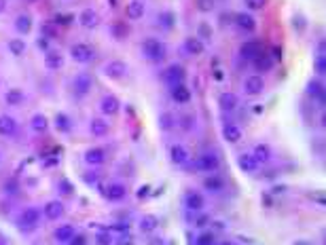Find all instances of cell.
<instances>
[{
	"mask_svg": "<svg viewBox=\"0 0 326 245\" xmlns=\"http://www.w3.org/2000/svg\"><path fill=\"white\" fill-rule=\"evenodd\" d=\"M149 190H151V186H142V188H140V190H138V197H140V199L149 197Z\"/></svg>",
	"mask_w": 326,
	"mask_h": 245,
	"instance_id": "cell-51",
	"label": "cell"
},
{
	"mask_svg": "<svg viewBox=\"0 0 326 245\" xmlns=\"http://www.w3.org/2000/svg\"><path fill=\"white\" fill-rule=\"evenodd\" d=\"M102 72H104V76H106V79H110V81H121V79H125V76H127L130 68H127V63L121 61V60H110V61L104 63Z\"/></svg>",
	"mask_w": 326,
	"mask_h": 245,
	"instance_id": "cell-4",
	"label": "cell"
},
{
	"mask_svg": "<svg viewBox=\"0 0 326 245\" xmlns=\"http://www.w3.org/2000/svg\"><path fill=\"white\" fill-rule=\"evenodd\" d=\"M104 197L108 199V201H112V203L123 201V199L127 197V186L121 184V182H110L106 186V190H104Z\"/></svg>",
	"mask_w": 326,
	"mask_h": 245,
	"instance_id": "cell-10",
	"label": "cell"
},
{
	"mask_svg": "<svg viewBox=\"0 0 326 245\" xmlns=\"http://www.w3.org/2000/svg\"><path fill=\"white\" fill-rule=\"evenodd\" d=\"M193 122H195L193 114H184V117L180 119V127L184 129V131H191V129H193Z\"/></svg>",
	"mask_w": 326,
	"mask_h": 245,
	"instance_id": "cell-46",
	"label": "cell"
},
{
	"mask_svg": "<svg viewBox=\"0 0 326 245\" xmlns=\"http://www.w3.org/2000/svg\"><path fill=\"white\" fill-rule=\"evenodd\" d=\"M252 61H254V68H257L259 72H269V70L273 68V63H276L271 60V55H265V53H259Z\"/></svg>",
	"mask_w": 326,
	"mask_h": 245,
	"instance_id": "cell-33",
	"label": "cell"
},
{
	"mask_svg": "<svg viewBox=\"0 0 326 245\" xmlns=\"http://www.w3.org/2000/svg\"><path fill=\"white\" fill-rule=\"evenodd\" d=\"M316 57H326V47H324V41L318 42V47H316Z\"/></svg>",
	"mask_w": 326,
	"mask_h": 245,
	"instance_id": "cell-49",
	"label": "cell"
},
{
	"mask_svg": "<svg viewBox=\"0 0 326 245\" xmlns=\"http://www.w3.org/2000/svg\"><path fill=\"white\" fill-rule=\"evenodd\" d=\"M216 245H233L231 241H220V243H216Z\"/></svg>",
	"mask_w": 326,
	"mask_h": 245,
	"instance_id": "cell-56",
	"label": "cell"
},
{
	"mask_svg": "<svg viewBox=\"0 0 326 245\" xmlns=\"http://www.w3.org/2000/svg\"><path fill=\"white\" fill-rule=\"evenodd\" d=\"M193 167L201 173H216L220 169V159H218V154H214V152H203L195 159Z\"/></svg>",
	"mask_w": 326,
	"mask_h": 245,
	"instance_id": "cell-3",
	"label": "cell"
},
{
	"mask_svg": "<svg viewBox=\"0 0 326 245\" xmlns=\"http://www.w3.org/2000/svg\"><path fill=\"white\" fill-rule=\"evenodd\" d=\"M93 245H117V239L110 230H98L93 235Z\"/></svg>",
	"mask_w": 326,
	"mask_h": 245,
	"instance_id": "cell-34",
	"label": "cell"
},
{
	"mask_svg": "<svg viewBox=\"0 0 326 245\" xmlns=\"http://www.w3.org/2000/svg\"><path fill=\"white\" fill-rule=\"evenodd\" d=\"M17 133V121L11 114H0V135L2 138H13Z\"/></svg>",
	"mask_w": 326,
	"mask_h": 245,
	"instance_id": "cell-17",
	"label": "cell"
},
{
	"mask_svg": "<svg viewBox=\"0 0 326 245\" xmlns=\"http://www.w3.org/2000/svg\"><path fill=\"white\" fill-rule=\"evenodd\" d=\"M121 110V102L117 95H104L100 102V112L104 114V117H114Z\"/></svg>",
	"mask_w": 326,
	"mask_h": 245,
	"instance_id": "cell-11",
	"label": "cell"
},
{
	"mask_svg": "<svg viewBox=\"0 0 326 245\" xmlns=\"http://www.w3.org/2000/svg\"><path fill=\"white\" fill-rule=\"evenodd\" d=\"M108 129H110V125H108L104 119H91L89 121V131H91L95 138H104V135L108 133Z\"/></svg>",
	"mask_w": 326,
	"mask_h": 245,
	"instance_id": "cell-29",
	"label": "cell"
},
{
	"mask_svg": "<svg viewBox=\"0 0 326 245\" xmlns=\"http://www.w3.org/2000/svg\"><path fill=\"white\" fill-rule=\"evenodd\" d=\"M165 53H168V49H165V44L159 41V38H146L142 42V55L146 60L151 61H161Z\"/></svg>",
	"mask_w": 326,
	"mask_h": 245,
	"instance_id": "cell-2",
	"label": "cell"
},
{
	"mask_svg": "<svg viewBox=\"0 0 326 245\" xmlns=\"http://www.w3.org/2000/svg\"><path fill=\"white\" fill-rule=\"evenodd\" d=\"M314 72L318 76L326 74V57H314Z\"/></svg>",
	"mask_w": 326,
	"mask_h": 245,
	"instance_id": "cell-43",
	"label": "cell"
},
{
	"mask_svg": "<svg viewBox=\"0 0 326 245\" xmlns=\"http://www.w3.org/2000/svg\"><path fill=\"white\" fill-rule=\"evenodd\" d=\"M214 0H197V9L201 13H212L214 11Z\"/></svg>",
	"mask_w": 326,
	"mask_h": 245,
	"instance_id": "cell-44",
	"label": "cell"
},
{
	"mask_svg": "<svg viewBox=\"0 0 326 245\" xmlns=\"http://www.w3.org/2000/svg\"><path fill=\"white\" fill-rule=\"evenodd\" d=\"M220 131H222V140H225L227 144H238V142H241V138H244V131H241L235 122H225Z\"/></svg>",
	"mask_w": 326,
	"mask_h": 245,
	"instance_id": "cell-13",
	"label": "cell"
},
{
	"mask_svg": "<svg viewBox=\"0 0 326 245\" xmlns=\"http://www.w3.org/2000/svg\"><path fill=\"white\" fill-rule=\"evenodd\" d=\"M72 87H74V93L79 95V98H85V95H89V91L93 89V79L87 72H79L72 81Z\"/></svg>",
	"mask_w": 326,
	"mask_h": 245,
	"instance_id": "cell-8",
	"label": "cell"
},
{
	"mask_svg": "<svg viewBox=\"0 0 326 245\" xmlns=\"http://www.w3.org/2000/svg\"><path fill=\"white\" fill-rule=\"evenodd\" d=\"M53 122H55V129H57L60 133L72 131V119H70L66 112H57L55 119H53Z\"/></svg>",
	"mask_w": 326,
	"mask_h": 245,
	"instance_id": "cell-32",
	"label": "cell"
},
{
	"mask_svg": "<svg viewBox=\"0 0 326 245\" xmlns=\"http://www.w3.org/2000/svg\"><path fill=\"white\" fill-rule=\"evenodd\" d=\"M176 117L172 112H161V117H159V127H161V131H172V129L176 127Z\"/></svg>",
	"mask_w": 326,
	"mask_h": 245,
	"instance_id": "cell-37",
	"label": "cell"
},
{
	"mask_svg": "<svg viewBox=\"0 0 326 245\" xmlns=\"http://www.w3.org/2000/svg\"><path fill=\"white\" fill-rule=\"evenodd\" d=\"M79 23L83 25V28H87V30H93L95 25L100 23L98 11H93V9H83V11L79 13Z\"/></svg>",
	"mask_w": 326,
	"mask_h": 245,
	"instance_id": "cell-18",
	"label": "cell"
},
{
	"mask_svg": "<svg viewBox=\"0 0 326 245\" xmlns=\"http://www.w3.org/2000/svg\"><path fill=\"white\" fill-rule=\"evenodd\" d=\"M292 245H311V243H309V241H305V239H301V241H295Z\"/></svg>",
	"mask_w": 326,
	"mask_h": 245,
	"instance_id": "cell-55",
	"label": "cell"
},
{
	"mask_svg": "<svg viewBox=\"0 0 326 245\" xmlns=\"http://www.w3.org/2000/svg\"><path fill=\"white\" fill-rule=\"evenodd\" d=\"M68 245H87V239H85V237H83V235H79V233H76V235H74V239L70 241Z\"/></svg>",
	"mask_w": 326,
	"mask_h": 245,
	"instance_id": "cell-48",
	"label": "cell"
},
{
	"mask_svg": "<svg viewBox=\"0 0 326 245\" xmlns=\"http://www.w3.org/2000/svg\"><path fill=\"white\" fill-rule=\"evenodd\" d=\"M203 188L208 192H220V190H225V182H222V178H218L216 173H210V176L203 180Z\"/></svg>",
	"mask_w": 326,
	"mask_h": 245,
	"instance_id": "cell-30",
	"label": "cell"
},
{
	"mask_svg": "<svg viewBox=\"0 0 326 245\" xmlns=\"http://www.w3.org/2000/svg\"><path fill=\"white\" fill-rule=\"evenodd\" d=\"M15 30L19 32V34H28V32L32 30V17L28 15V13H22V15H17V19H15Z\"/></svg>",
	"mask_w": 326,
	"mask_h": 245,
	"instance_id": "cell-35",
	"label": "cell"
},
{
	"mask_svg": "<svg viewBox=\"0 0 326 245\" xmlns=\"http://www.w3.org/2000/svg\"><path fill=\"white\" fill-rule=\"evenodd\" d=\"M184 79H187V72H184V68L180 66V63H172V66H168L165 72H163V81L168 82L170 87L182 85Z\"/></svg>",
	"mask_w": 326,
	"mask_h": 245,
	"instance_id": "cell-6",
	"label": "cell"
},
{
	"mask_svg": "<svg viewBox=\"0 0 326 245\" xmlns=\"http://www.w3.org/2000/svg\"><path fill=\"white\" fill-rule=\"evenodd\" d=\"M144 13H146V6L142 0H131V2H127V6H125V17L131 19V21L144 17Z\"/></svg>",
	"mask_w": 326,
	"mask_h": 245,
	"instance_id": "cell-19",
	"label": "cell"
},
{
	"mask_svg": "<svg viewBox=\"0 0 326 245\" xmlns=\"http://www.w3.org/2000/svg\"><path fill=\"white\" fill-rule=\"evenodd\" d=\"M43 216L47 218V220H51V222L60 220V218L64 216V203L57 201V199H53V201H47V203L43 205Z\"/></svg>",
	"mask_w": 326,
	"mask_h": 245,
	"instance_id": "cell-12",
	"label": "cell"
},
{
	"mask_svg": "<svg viewBox=\"0 0 326 245\" xmlns=\"http://www.w3.org/2000/svg\"><path fill=\"white\" fill-rule=\"evenodd\" d=\"M30 125H32V129H34L36 133H43L44 129H47V125H49V121H47V117H44V114H34V117H32V121H30Z\"/></svg>",
	"mask_w": 326,
	"mask_h": 245,
	"instance_id": "cell-39",
	"label": "cell"
},
{
	"mask_svg": "<svg viewBox=\"0 0 326 245\" xmlns=\"http://www.w3.org/2000/svg\"><path fill=\"white\" fill-rule=\"evenodd\" d=\"M0 245H6V243H4V241H0Z\"/></svg>",
	"mask_w": 326,
	"mask_h": 245,
	"instance_id": "cell-57",
	"label": "cell"
},
{
	"mask_svg": "<svg viewBox=\"0 0 326 245\" xmlns=\"http://www.w3.org/2000/svg\"><path fill=\"white\" fill-rule=\"evenodd\" d=\"M305 93H307V98H311L314 102H324V85H322V81L311 79L307 82V87H305Z\"/></svg>",
	"mask_w": 326,
	"mask_h": 245,
	"instance_id": "cell-20",
	"label": "cell"
},
{
	"mask_svg": "<svg viewBox=\"0 0 326 245\" xmlns=\"http://www.w3.org/2000/svg\"><path fill=\"white\" fill-rule=\"evenodd\" d=\"M170 161L174 165H184L189 161V150L182 144H172L170 146Z\"/></svg>",
	"mask_w": 326,
	"mask_h": 245,
	"instance_id": "cell-21",
	"label": "cell"
},
{
	"mask_svg": "<svg viewBox=\"0 0 326 245\" xmlns=\"http://www.w3.org/2000/svg\"><path fill=\"white\" fill-rule=\"evenodd\" d=\"M38 47L47 51V49H49V42H47V38H41V41H38Z\"/></svg>",
	"mask_w": 326,
	"mask_h": 245,
	"instance_id": "cell-52",
	"label": "cell"
},
{
	"mask_svg": "<svg viewBox=\"0 0 326 245\" xmlns=\"http://www.w3.org/2000/svg\"><path fill=\"white\" fill-rule=\"evenodd\" d=\"M238 167L244 173H254V171L259 169V163L254 161V157H252L250 152H241L239 157H238Z\"/></svg>",
	"mask_w": 326,
	"mask_h": 245,
	"instance_id": "cell-24",
	"label": "cell"
},
{
	"mask_svg": "<svg viewBox=\"0 0 326 245\" xmlns=\"http://www.w3.org/2000/svg\"><path fill=\"white\" fill-rule=\"evenodd\" d=\"M64 66V55L60 51H47L44 53V68L47 70H60Z\"/></svg>",
	"mask_w": 326,
	"mask_h": 245,
	"instance_id": "cell-28",
	"label": "cell"
},
{
	"mask_svg": "<svg viewBox=\"0 0 326 245\" xmlns=\"http://www.w3.org/2000/svg\"><path fill=\"white\" fill-rule=\"evenodd\" d=\"M83 161H85L87 165H91V167H98V165H102L106 161V150H104V148H100V146H93V148H89V150H85Z\"/></svg>",
	"mask_w": 326,
	"mask_h": 245,
	"instance_id": "cell-14",
	"label": "cell"
},
{
	"mask_svg": "<svg viewBox=\"0 0 326 245\" xmlns=\"http://www.w3.org/2000/svg\"><path fill=\"white\" fill-rule=\"evenodd\" d=\"M174 13L172 11H163L161 15H159V25H163L165 30H170V28H174Z\"/></svg>",
	"mask_w": 326,
	"mask_h": 245,
	"instance_id": "cell-41",
	"label": "cell"
},
{
	"mask_svg": "<svg viewBox=\"0 0 326 245\" xmlns=\"http://www.w3.org/2000/svg\"><path fill=\"white\" fill-rule=\"evenodd\" d=\"M6 4H9L6 0H0V15H2V13L6 11Z\"/></svg>",
	"mask_w": 326,
	"mask_h": 245,
	"instance_id": "cell-53",
	"label": "cell"
},
{
	"mask_svg": "<svg viewBox=\"0 0 326 245\" xmlns=\"http://www.w3.org/2000/svg\"><path fill=\"white\" fill-rule=\"evenodd\" d=\"M197 38H212V28L208 23H199V34Z\"/></svg>",
	"mask_w": 326,
	"mask_h": 245,
	"instance_id": "cell-47",
	"label": "cell"
},
{
	"mask_svg": "<svg viewBox=\"0 0 326 245\" xmlns=\"http://www.w3.org/2000/svg\"><path fill=\"white\" fill-rule=\"evenodd\" d=\"M267 0H244V4H246V9H250V11H261L265 6Z\"/></svg>",
	"mask_w": 326,
	"mask_h": 245,
	"instance_id": "cell-45",
	"label": "cell"
},
{
	"mask_svg": "<svg viewBox=\"0 0 326 245\" xmlns=\"http://www.w3.org/2000/svg\"><path fill=\"white\" fill-rule=\"evenodd\" d=\"M265 91V81H263V76H259V74H250V76H246V81H244V93L246 95H261Z\"/></svg>",
	"mask_w": 326,
	"mask_h": 245,
	"instance_id": "cell-9",
	"label": "cell"
},
{
	"mask_svg": "<svg viewBox=\"0 0 326 245\" xmlns=\"http://www.w3.org/2000/svg\"><path fill=\"white\" fill-rule=\"evenodd\" d=\"M9 53L15 57H22L25 53V41L23 38H11L9 41Z\"/></svg>",
	"mask_w": 326,
	"mask_h": 245,
	"instance_id": "cell-38",
	"label": "cell"
},
{
	"mask_svg": "<svg viewBox=\"0 0 326 245\" xmlns=\"http://www.w3.org/2000/svg\"><path fill=\"white\" fill-rule=\"evenodd\" d=\"M149 245H163V239H151Z\"/></svg>",
	"mask_w": 326,
	"mask_h": 245,
	"instance_id": "cell-54",
	"label": "cell"
},
{
	"mask_svg": "<svg viewBox=\"0 0 326 245\" xmlns=\"http://www.w3.org/2000/svg\"><path fill=\"white\" fill-rule=\"evenodd\" d=\"M4 100H6V104H9V106H19L25 100V95H23L22 89H9L6 95H4Z\"/></svg>",
	"mask_w": 326,
	"mask_h": 245,
	"instance_id": "cell-36",
	"label": "cell"
},
{
	"mask_svg": "<svg viewBox=\"0 0 326 245\" xmlns=\"http://www.w3.org/2000/svg\"><path fill=\"white\" fill-rule=\"evenodd\" d=\"M184 207H187V211H193V214H201L206 209V197L201 192L191 190L184 195Z\"/></svg>",
	"mask_w": 326,
	"mask_h": 245,
	"instance_id": "cell-7",
	"label": "cell"
},
{
	"mask_svg": "<svg viewBox=\"0 0 326 245\" xmlns=\"http://www.w3.org/2000/svg\"><path fill=\"white\" fill-rule=\"evenodd\" d=\"M159 224H161V220L155 216V214H146L140 218V224H138V228H140V233H144V235H149L152 233V230H157L159 228Z\"/></svg>",
	"mask_w": 326,
	"mask_h": 245,
	"instance_id": "cell-23",
	"label": "cell"
},
{
	"mask_svg": "<svg viewBox=\"0 0 326 245\" xmlns=\"http://www.w3.org/2000/svg\"><path fill=\"white\" fill-rule=\"evenodd\" d=\"M74 235H76V228L72 226V224H62V226H57L53 230V239L57 243H62V245H68L74 239Z\"/></svg>",
	"mask_w": 326,
	"mask_h": 245,
	"instance_id": "cell-15",
	"label": "cell"
},
{
	"mask_svg": "<svg viewBox=\"0 0 326 245\" xmlns=\"http://www.w3.org/2000/svg\"><path fill=\"white\" fill-rule=\"evenodd\" d=\"M206 222H210V218H208V216H201V218H197V220H195V224H193V226H197V228H203V226H206Z\"/></svg>",
	"mask_w": 326,
	"mask_h": 245,
	"instance_id": "cell-50",
	"label": "cell"
},
{
	"mask_svg": "<svg viewBox=\"0 0 326 245\" xmlns=\"http://www.w3.org/2000/svg\"><path fill=\"white\" fill-rule=\"evenodd\" d=\"M238 95L231 93V91H225V93H220L218 95V106H220V110H225V112H233L235 108H238Z\"/></svg>",
	"mask_w": 326,
	"mask_h": 245,
	"instance_id": "cell-25",
	"label": "cell"
},
{
	"mask_svg": "<svg viewBox=\"0 0 326 245\" xmlns=\"http://www.w3.org/2000/svg\"><path fill=\"white\" fill-rule=\"evenodd\" d=\"M195 245H216L214 233H212V230H206V233H201V235L195 239Z\"/></svg>",
	"mask_w": 326,
	"mask_h": 245,
	"instance_id": "cell-42",
	"label": "cell"
},
{
	"mask_svg": "<svg viewBox=\"0 0 326 245\" xmlns=\"http://www.w3.org/2000/svg\"><path fill=\"white\" fill-rule=\"evenodd\" d=\"M292 28H295L299 34L305 32V28H307V19H305L303 13H295V15H292Z\"/></svg>",
	"mask_w": 326,
	"mask_h": 245,
	"instance_id": "cell-40",
	"label": "cell"
},
{
	"mask_svg": "<svg viewBox=\"0 0 326 245\" xmlns=\"http://www.w3.org/2000/svg\"><path fill=\"white\" fill-rule=\"evenodd\" d=\"M235 25L244 32H254L257 30V19H254L250 13L239 11V13H235Z\"/></svg>",
	"mask_w": 326,
	"mask_h": 245,
	"instance_id": "cell-16",
	"label": "cell"
},
{
	"mask_svg": "<svg viewBox=\"0 0 326 245\" xmlns=\"http://www.w3.org/2000/svg\"><path fill=\"white\" fill-rule=\"evenodd\" d=\"M172 100L176 102V104H180V106H184V104H189L191 102V89H187V85H174L172 87Z\"/></svg>",
	"mask_w": 326,
	"mask_h": 245,
	"instance_id": "cell-26",
	"label": "cell"
},
{
	"mask_svg": "<svg viewBox=\"0 0 326 245\" xmlns=\"http://www.w3.org/2000/svg\"><path fill=\"white\" fill-rule=\"evenodd\" d=\"M184 51H187L189 55H201L203 51H206V44H203L201 38H197V36H189V38H184Z\"/></svg>",
	"mask_w": 326,
	"mask_h": 245,
	"instance_id": "cell-22",
	"label": "cell"
},
{
	"mask_svg": "<svg viewBox=\"0 0 326 245\" xmlns=\"http://www.w3.org/2000/svg\"><path fill=\"white\" fill-rule=\"evenodd\" d=\"M93 55H95V51L85 42H76L70 47V57H72L76 63H89L93 60Z\"/></svg>",
	"mask_w": 326,
	"mask_h": 245,
	"instance_id": "cell-5",
	"label": "cell"
},
{
	"mask_svg": "<svg viewBox=\"0 0 326 245\" xmlns=\"http://www.w3.org/2000/svg\"><path fill=\"white\" fill-rule=\"evenodd\" d=\"M239 53H241L244 60H254V57L261 53V44L257 41H248V42H244L239 47Z\"/></svg>",
	"mask_w": 326,
	"mask_h": 245,
	"instance_id": "cell-31",
	"label": "cell"
},
{
	"mask_svg": "<svg viewBox=\"0 0 326 245\" xmlns=\"http://www.w3.org/2000/svg\"><path fill=\"white\" fill-rule=\"evenodd\" d=\"M250 154L254 157V161H257L259 165H265V163H269V161H271V148H269V144H257Z\"/></svg>",
	"mask_w": 326,
	"mask_h": 245,
	"instance_id": "cell-27",
	"label": "cell"
},
{
	"mask_svg": "<svg viewBox=\"0 0 326 245\" xmlns=\"http://www.w3.org/2000/svg\"><path fill=\"white\" fill-rule=\"evenodd\" d=\"M41 218H43V211L38 209V207H25L22 214H19V218H17V226H19V230L30 233V230H36L38 228Z\"/></svg>",
	"mask_w": 326,
	"mask_h": 245,
	"instance_id": "cell-1",
	"label": "cell"
}]
</instances>
